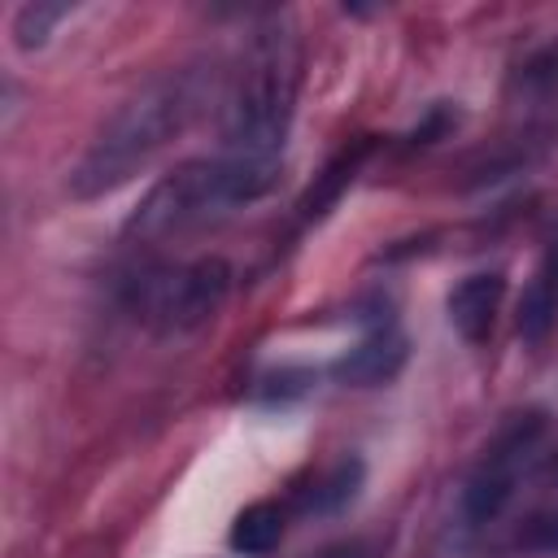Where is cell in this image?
<instances>
[{
    "label": "cell",
    "instance_id": "7a4b0ae2",
    "mask_svg": "<svg viewBox=\"0 0 558 558\" xmlns=\"http://www.w3.org/2000/svg\"><path fill=\"white\" fill-rule=\"evenodd\" d=\"M296 35L288 22H270L244 52L227 100V157L248 166H279V148L296 105Z\"/></svg>",
    "mask_w": 558,
    "mask_h": 558
},
{
    "label": "cell",
    "instance_id": "8992f818",
    "mask_svg": "<svg viewBox=\"0 0 558 558\" xmlns=\"http://www.w3.org/2000/svg\"><path fill=\"white\" fill-rule=\"evenodd\" d=\"M501 296H506V279H501L497 270L462 279V283L449 292V323L458 327V336L471 340V344H480V340L493 331V318H497V310H501Z\"/></svg>",
    "mask_w": 558,
    "mask_h": 558
},
{
    "label": "cell",
    "instance_id": "30bf717a",
    "mask_svg": "<svg viewBox=\"0 0 558 558\" xmlns=\"http://www.w3.org/2000/svg\"><path fill=\"white\" fill-rule=\"evenodd\" d=\"M357 488H362V462H357V458H344V462L331 466L327 480L305 497V510H314V514H336V510H344V506L357 497Z\"/></svg>",
    "mask_w": 558,
    "mask_h": 558
},
{
    "label": "cell",
    "instance_id": "52a82bcc",
    "mask_svg": "<svg viewBox=\"0 0 558 558\" xmlns=\"http://www.w3.org/2000/svg\"><path fill=\"white\" fill-rule=\"evenodd\" d=\"M405 336L392 331V327H379L371 331L357 349H349L340 362H336V375L344 384H357V388H375V384H388L401 366H405Z\"/></svg>",
    "mask_w": 558,
    "mask_h": 558
},
{
    "label": "cell",
    "instance_id": "9c48e42d",
    "mask_svg": "<svg viewBox=\"0 0 558 558\" xmlns=\"http://www.w3.org/2000/svg\"><path fill=\"white\" fill-rule=\"evenodd\" d=\"M283 541V510L275 501H253L231 523V549L235 554H270Z\"/></svg>",
    "mask_w": 558,
    "mask_h": 558
},
{
    "label": "cell",
    "instance_id": "277c9868",
    "mask_svg": "<svg viewBox=\"0 0 558 558\" xmlns=\"http://www.w3.org/2000/svg\"><path fill=\"white\" fill-rule=\"evenodd\" d=\"M227 283H231V270L218 257H205L196 266H183V270L157 279L148 288V310L166 331H187L222 305Z\"/></svg>",
    "mask_w": 558,
    "mask_h": 558
},
{
    "label": "cell",
    "instance_id": "8fae6325",
    "mask_svg": "<svg viewBox=\"0 0 558 558\" xmlns=\"http://www.w3.org/2000/svg\"><path fill=\"white\" fill-rule=\"evenodd\" d=\"M357 157H362V153H353V157L344 153L340 161H331V166L323 170L318 187H310V192H305V201H301V214H305V218H318V214H327V205H331V201L340 196V187L353 179V170H357Z\"/></svg>",
    "mask_w": 558,
    "mask_h": 558
},
{
    "label": "cell",
    "instance_id": "ba28073f",
    "mask_svg": "<svg viewBox=\"0 0 558 558\" xmlns=\"http://www.w3.org/2000/svg\"><path fill=\"white\" fill-rule=\"evenodd\" d=\"M554 323H558V253H549L541 262V270L532 275V283L523 288V301H519V336L523 340H545Z\"/></svg>",
    "mask_w": 558,
    "mask_h": 558
},
{
    "label": "cell",
    "instance_id": "3957f363",
    "mask_svg": "<svg viewBox=\"0 0 558 558\" xmlns=\"http://www.w3.org/2000/svg\"><path fill=\"white\" fill-rule=\"evenodd\" d=\"M270 183H275V166H248L235 157L192 161L148 192L140 214L131 218V231H140V235L179 231L187 222H201L209 214H222L231 205H248V201L266 196Z\"/></svg>",
    "mask_w": 558,
    "mask_h": 558
},
{
    "label": "cell",
    "instance_id": "7c38bea8",
    "mask_svg": "<svg viewBox=\"0 0 558 558\" xmlns=\"http://www.w3.org/2000/svg\"><path fill=\"white\" fill-rule=\"evenodd\" d=\"M70 9L65 4H48V0H35V4H26L22 13H17V22H13V35H17V44L22 48H39L44 39H48V31L65 17Z\"/></svg>",
    "mask_w": 558,
    "mask_h": 558
},
{
    "label": "cell",
    "instance_id": "4fadbf2b",
    "mask_svg": "<svg viewBox=\"0 0 558 558\" xmlns=\"http://www.w3.org/2000/svg\"><path fill=\"white\" fill-rule=\"evenodd\" d=\"M519 545L541 549V554H558V506L532 514V519L523 523V532H519Z\"/></svg>",
    "mask_w": 558,
    "mask_h": 558
},
{
    "label": "cell",
    "instance_id": "5b68a950",
    "mask_svg": "<svg viewBox=\"0 0 558 558\" xmlns=\"http://www.w3.org/2000/svg\"><path fill=\"white\" fill-rule=\"evenodd\" d=\"M541 423L536 418H527V423H514L493 449H488V458L480 462V471L471 475V484H466V493H462V510H466V519L471 523H488V519H497L501 514V506L514 497V480H519V462H523V453H527V445H532V432H536Z\"/></svg>",
    "mask_w": 558,
    "mask_h": 558
},
{
    "label": "cell",
    "instance_id": "6da1fadb",
    "mask_svg": "<svg viewBox=\"0 0 558 558\" xmlns=\"http://www.w3.org/2000/svg\"><path fill=\"white\" fill-rule=\"evenodd\" d=\"M201 109V74L196 70H170L157 74L148 87H140L92 140L83 161L70 174V192L78 201L105 196L135 179Z\"/></svg>",
    "mask_w": 558,
    "mask_h": 558
}]
</instances>
